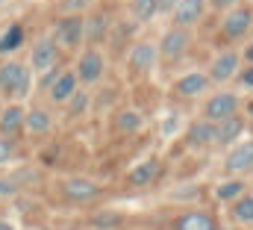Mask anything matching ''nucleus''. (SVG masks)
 <instances>
[{
    "label": "nucleus",
    "mask_w": 253,
    "mask_h": 230,
    "mask_svg": "<svg viewBox=\"0 0 253 230\" xmlns=\"http://www.w3.org/2000/svg\"><path fill=\"white\" fill-rule=\"evenodd\" d=\"M236 68H239V54L227 51V54H221V57L215 59V65H212V77H215L218 83H224V80H230V77L236 74Z\"/></svg>",
    "instance_id": "nucleus-15"
},
{
    "label": "nucleus",
    "mask_w": 253,
    "mask_h": 230,
    "mask_svg": "<svg viewBox=\"0 0 253 230\" xmlns=\"http://www.w3.org/2000/svg\"><path fill=\"white\" fill-rule=\"evenodd\" d=\"M239 0H212V6L215 9H227V6H236Z\"/></svg>",
    "instance_id": "nucleus-31"
},
{
    "label": "nucleus",
    "mask_w": 253,
    "mask_h": 230,
    "mask_svg": "<svg viewBox=\"0 0 253 230\" xmlns=\"http://www.w3.org/2000/svg\"><path fill=\"white\" fill-rule=\"evenodd\" d=\"M156 3H159V9H165V12H171V9H174V6H177L180 0H156Z\"/></svg>",
    "instance_id": "nucleus-30"
},
{
    "label": "nucleus",
    "mask_w": 253,
    "mask_h": 230,
    "mask_svg": "<svg viewBox=\"0 0 253 230\" xmlns=\"http://www.w3.org/2000/svg\"><path fill=\"white\" fill-rule=\"evenodd\" d=\"M248 59H253V48H251V51H248Z\"/></svg>",
    "instance_id": "nucleus-34"
},
{
    "label": "nucleus",
    "mask_w": 253,
    "mask_h": 230,
    "mask_svg": "<svg viewBox=\"0 0 253 230\" xmlns=\"http://www.w3.org/2000/svg\"><path fill=\"white\" fill-rule=\"evenodd\" d=\"M177 230H215V225L206 213H186L177 222Z\"/></svg>",
    "instance_id": "nucleus-18"
},
{
    "label": "nucleus",
    "mask_w": 253,
    "mask_h": 230,
    "mask_svg": "<svg viewBox=\"0 0 253 230\" xmlns=\"http://www.w3.org/2000/svg\"><path fill=\"white\" fill-rule=\"evenodd\" d=\"M9 195H15V183L0 177V198H9Z\"/></svg>",
    "instance_id": "nucleus-29"
},
{
    "label": "nucleus",
    "mask_w": 253,
    "mask_h": 230,
    "mask_svg": "<svg viewBox=\"0 0 253 230\" xmlns=\"http://www.w3.org/2000/svg\"><path fill=\"white\" fill-rule=\"evenodd\" d=\"M236 110H239V98L230 95V92H221V95L209 98L203 115H206V121H221V118H227V115H236Z\"/></svg>",
    "instance_id": "nucleus-3"
},
{
    "label": "nucleus",
    "mask_w": 253,
    "mask_h": 230,
    "mask_svg": "<svg viewBox=\"0 0 253 230\" xmlns=\"http://www.w3.org/2000/svg\"><path fill=\"white\" fill-rule=\"evenodd\" d=\"M245 192V183L242 180H227V183H221L218 189H215V195L221 198V201H230V198H239Z\"/></svg>",
    "instance_id": "nucleus-24"
},
{
    "label": "nucleus",
    "mask_w": 253,
    "mask_h": 230,
    "mask_svg": "<svg viewBox=\"0 0 253 230\" xmlns=\"http://www.w3.org/2000/svg\"><path fill=\"white\" fill-rule=\"evenodd\" d=\"M206 86H209V77H206V74H189V77H183L174 89H177V95H183V98H194V95L206 92Z\"/></svg>",
    "instance_id": "nucleus-16"
},
{
    "label": "nucleus",
    "mask_w": 253,
    "mask_h": 230,
    "mask_svg": "<svg viewBox=\"0 0 253 230\" xmlns=\"http://www.w3.org/2000/svg\"><path fill=\"white\" fill-rule=\"evenodd\" d=\"M21 42H24V30L18 27V24H12L3 36H0V54H9V51H18L21 48Z\"/></svg>",
    "instance_id": "nucleus-20"
},
{
    "label": "nucleus",
    "mask_w": 253,
    "mask_h": 230,
    "mask_svg": "<svg viewBox=\"0 0 253 230\" xmlns=\"http://www.w3.org/2000/svg\"><path fill=\"white\" fill-rule=\"evenodd\" d=\"M24 127L30 133H47L50 130V115L44 113V110H33V113L24 115Z\"/></svg>",
    "instance_id": "nucleus-19"
},
{
    "label": "nucleus",
    "mask_w": 253,
    "mask_h": 230,
    "mask_svg": "<svg viewBox=\"0 0 253 230\" xmlns=\"http://www.w3.org/2000/svg\"><path fill=\"white\" fill-rule=\"evenodd\" d=\"M242 83H245V86H253V68H248V71L242 74Z\"/></svg>",
    "instance_id": "nucleus-32"
},
{
    "label": "nucleus",
    "mask_w": 253,
    "mask_h": 230,
    "mask_svg": "<svg viewBox=\"0 0 253 230\" xmlns=\"http://www.w3.org/2000/svg\"><path fill=\"white\" fill-rule=\"evenodd\" d=\"M203 15V0H180L174 6V27H189Z\"/></svg>",
    "instance_id": "nucleus-8"
},
{
    "label": "nucleus",
    "mask_w": 253,
    "mask_h": 230,
    "mask_svg": "<svg viewBox=\"0 0 253 230\" xmlns=\"http://www.w3.org/2000/svg\"><path fill=\"white\" fill-rule=\"evenodd\" d=\"M248 113H251V118H253V104H251V107H248Z\"/></svg>",
    "instance_id": "nucleus-35"
},
{
    "label": "nucleus",
    "mask_w": 253,
    "mask_h": 230,
    "mask_svg": "<svg viewBox=\"0 0 253 230\" xmlns=\"http://www.w3.org/2000/svg\"><path fill=\"white\" fill-rule=\"evenodd\" d=\"M0 3H3V0H0Z\"/></svg>",
    "instance_id": "nucleus-36"
},
{
    "label": "nucleus",
    "mask_w": 253,
    "mask_h": 230,
    "mask_svg": "<svg viewBox=\"0 0 253 230\" xmlns=\"http://www.w3.org/2000/svg\"><path fill=\"white\" fill-rule=\"evenodd\" d=\"M189 142L194 148H203V145H212L215 142V121H194L189 127Z\"/></svg>",
    "instance_id": "nucleus-14"
},
{
    "label": "nucleus",
    "mask_w": 253,
    "mask_h": 230,
    "mask_svg": "<svg viewBox=\"0 0 253 230\" xmlns=\"http://www.w3.org/2000/svg\"><path fill=\"white\" fill-rule=\"evenodd\" d=\"M21 124H24V113H21L18 107H9L6 113L0 115V130H3V133H15Z\"/></svg>",
    "instance_id": "nucleus-22"
},
{
    "label": "nucleus",
    "mask_w": 253,
    "mask_h": 230,
    "mask_svg": "<svg viewBox=\"0 0 253 230\" xmlns=\"http://www.w3.org/2000/svg\"><path fill=\"white\" fill-rule=\"evenodd\" d=\"M227 169L230 172H248L253 169V142H245V145H239L230 157H227Z\"/></svg>",
    "instance_id": "nucleus-13"
},
{
    "label": "nucleus",
    "mask_w": 253,
    "mask_h": 230,
    "mask_svg": "<svg viewBox=\"0 0 253 230\" xmlns=\"http://www.w3.org/2000/svg\"><path fill=\"white\" fill-rule=\"evenodd\" d=\"M77 74H80V80H85V83H94V80L103 74V57H100L97 51H88V54H83Z\"/></svg>",
    "instance_id": "nucleus-10"
},
{
    "label": "nucleus",
    "mask_w": 253,
    "mask_h": 230,
    "mask_svg": "<svg viewBox=\"0 0 253 230\" xmlns=\"http://www.w3.org/2000/svg\"><path fill=\"white\" fill-rule=\"evenodd\" d=\"M53 62H56V45L50 39H42L33 48V71H47L53 68Z\"/></svg>",
    "instance_id": "nucleus-11"
},
{
    "label": "nucleus",
    "mask_w": 253,
    "mask_h": 230,
    "mask_svg": "<svg viewBox=\"0 0 253 230\" xmlns=\"http://www.w3.org/2000/svg\"><path fill=\"white\" fill-rule=\"evenodd\" d=\"M27 86H30V74L21 62H6L0 68V89L9 95H27Z\"/></svg>",
    "instance_id": "nucleus-1"
},
{
    "label": "nucleus",
    "mask_w": 253,
    "mask_h": 230,
    "mask_svg": "<svg viewBox=\"0 0 253 230\" xmlns=\"http://www.w3.org/2000/svg\"><path fill=\"white\" fill-rule=\"evenodd\" d=\"M159 12V3L156 0H132V15H135V21H150L153 15Z\"/></svg>",
    "instance_id": "nucleus-21"
},
{
    "label": "nucleus",
    "mask_w": 253,
    "mask_h": 230,
    "mask_svg": "<svg viewBox=\"0 0 253 230\" xmlns=\"http://www.w3.org/2000/svg\"><path fill=\"white\" fill-rule=\"evenodd\" d=\"M186 48H189V33H186V27H174V30L165 33V39H162V45H159V54L165 59H180L186 54Z\"/></svg>",
    "instance_id": "nucleus-4"
},
{
    "label": "nucleus",
    "mask_w": 253,
    "mask_h": 230,
    "mask_svg": "<svg viewBox=\"0 0 253 230\" xmlns=\"http://www.w3.org/2000/svg\"><path fill=\"white\" fill-rule=\"evenodd\" d=\"M242 130H245V121L239 118V115H227V118H221V121H215V142H233V139H239L242 136Z\"/></svg>",
    "instance_id": "nucleus-9"
},
{
    "label": "nucleus",
    "mask_w": 253,
    "mask_h": 230,
    "mask_svg": "<svg viewBox=\"0 0 253 230\" xmlns=\"http://www.w3.org/2000/svg\"><path fill=\"white\" fill-rule=\"evenodd\" d=\"M56 45H62V48H77L80 42H83V36H85V21L80 18V15H68L62 18L59 24H56Z\"/></svg>",
    "instance_id": "nucleus-2"
},
{
    "label": "nucleus",
    "mask_w": 253,
    "mask_h": 230,
    "mask_svg": "<svg viewBox=\"0 0 253 230\" xmlns=\"http://www.w3.org/2000/svg\"><path fill=\"white\" fill-rule=\"evenodd\" d=\"M156 57H159V48H156L153 42H141V45L132 48V54H129V65H132L135 71H150L153 62H156Z\"/></svg>",
    "instance_id": "nucleus-7"
},
{
    "label": "nucleus",
    "mask_w": 253,
    "mask_h": 230,
    "mask_svg": "<svg viewBox=\"0 0 253 230\" xmlns=\"http://www.w3.org/2000/svg\"><path fill=\"white\" fill-rule=\"evenodd\" d=\"M83 110H85V95L74 89L71 92V113H83Z\"/></svg>",
    "instance_id": "nucleus-27"
},
{
    "label": "nucleus",
    "mask_w": 253,
    "mask_h": 230,
    "mask_svg": "<svg viewBox=\"0 0 253 230\" xmlns=\"http://www.w3.org/2000/svg\"><path fill=\"white\" fill-rule=\"evenodd\" d=\"M253 27V12L251 9H236L224 18V36L227 39H242Z\"/></svg>",
    "instance_id": "nucleus-5"
},
{
    "label": "nucleus",
    "mask_w": 253,
    "mask_h": 230,
    "mask_svg": "<svg viewBox=\"0 0 253 230\" xmlns=\"http://www.w3.org/2000/svg\"><path fill=\"white\" fill-rule=\"evenodd\" d=\"M115 124H118V130H121V133H132V130H138L141 118H138V113H121Z\"/></svg>",
    "instance_id": "nucleus-26"
},
{
    "label": "nucleus",
    "mask_w": 253,
    "mask_h": 230,
    "mask_svg": "<svg viewBox=\"0 0 253 230\" xmlns=\"http://www.w3.org/2000/svg\"><path fill=\"white\" fill-rule=\"evenodd\" d=\"M159 177V163L156 160H144V163H138L132 172L126 174V183L129 186H147V183H153Z\"/></svg>",
    "instance_id": "nucleus-12"
},
{
    "label": "nucleus",
    "mask_w": 253,
    "mask_h": 230,
    "mask_svg": "<svg viewBox=\"0 0 253 230\" xmlns=\"http://www.w3.org/2000/svg\"><path fill=\"white\" fill-rule=\"evenodd\" d=\"M77 89V74H59L56 77V83L50 86V101H56V104H62L71 98V92Z\"/></svg>",
    "instance_id": "nucleus-17"
},
{
    "label": "nucleus",
    "mask_w": 253,
    "mask_h": 230,
    "mask_svg": "<svg viewBox=\"0 0 253 230\" xmlns=\"http://www.w3.org/2000/svg\"><path fill=\"white\" fill-rule=\"evenodd\" d=\"M233 213H236V219H239V222H253V195H245V198L236 204V210H233Z\"/></svg>",
    "instance_id": "nucleus-25"
},
{
    "label": "nucleus",
    "mask_w": 253,
    "mask_h": 230,
    "mask_svg": "<svg viewBox=\"0 0 253 230\" xmlns=\"http://www.w3.org/2000/svg\"><path fill=\"white\" fill-rule=\"evenodd\" d=\"M65 195L71 198V201H94L97 195H100V186L97 183H91V180H83V177H74V180H68L65 183Z\"/></svg>",
    "instance_id": "nucleus-6"
},
{
    "label": "nucleus",
    "mask_w": 253,
    "mask_h": 230,
    "mask_svg": "<svg viewBox=\"0 0 253 230\" xmlns=\"http://www.w3.org/2000/svg\"><path fill=\"white\" fill-rule=\"evenodd\" d=\"M12 154H15V145H12L9 139H0V166H3V163H9V160H12Z\"/></svg>",
    "instance_id": "nucleus-28"
},
{
    "label": "nucleus",
    "mask_w": 253,
    "mask_h": 230,
    "mask_svg": "<svg viewBox=\"0 0 253 230\" xmlns=\"http://www.w3.org/2000/svg\"><path fill=\"white\" fill-rule=\"evenodd\" d=\"M91 225L97 230H112V228L121 225V216L112 213V210H103V213H94V216H91Z\"/></svg>",
    "instance_id": "nucleus-23"
},
{
    "label": "nucleus",
    "mask_w": 253,
    "mask_h": 230,
    "mask_svg": "<svg viewBox=\"0 0 253 230\" xmlns=\"http://www.w3.org/2000/svg\"><path fill=\"white\" fill-rule=\"evenodd\" d=\"M0 230H15V228H12L9 222H0Z\"/></svg>",
    "instance_id": "nucleus-33"
}]
</instances>
